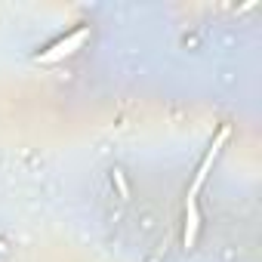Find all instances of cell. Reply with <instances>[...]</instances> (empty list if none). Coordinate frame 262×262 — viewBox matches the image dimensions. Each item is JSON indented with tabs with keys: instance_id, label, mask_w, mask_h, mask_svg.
Listing matches in <instances>:
<instances>
[{
	"instance_id": "6da1fadb",
	"label": "cell",
	"mask_w": 262,
	"mask_h": 262,
	"mask_svg": "<svg viewBox=\"0 0 262 262\" xmlns=\"http://www.w3.org/2000/svg\"><path fill=\"white\" fill-rule=\"evenodd\" d=\"M86 40H90V25H80V28L68 31L65 37L53 40L47 50H40V53L34 56V62H40V65H56V62H65L68 56H74L77 50H83V43H86Z\"/></svg>"
},
{
	"instance_id": "7a4b0ae2",
	"label": "cell",
	"mask_w": 262,
	"mask_h": 262,
	"mask_svg": "<svg viewBox=\"0 0 262 262\" xmlns=\"http://www.w3.org/2000/svg\"><path fill=\"white\" fill-rule=\"evenodd\" d=\"M228 133H231V129H228V126H222L219 133H216V139L210 142V148H207V155H204V161H201V167H198V173H194V179H191L188 194H194V198H198V188L207 182V176H210V170H213V164H216V158H219V151H222V145H225Z\"/></svg>"
},
{
	"instance_id": "3957f363",
	"label": "cell",
	"mask_w": 262,
	"mask_h": 262,
	"mask_svg": "<svg viewBox=\"0 0 262 262\" xmlns=\"http://www.w3.org/2000/svg\"><path fill=\"white\" fill-rule=\"evenodd\" d=\"M198 234H201V210H198L194 194H188L185 198V231H182V244L185 247H194L198 244Z\"/></svg>"
},
{
	"instance_id": "277c9868",
	"label": "cell",
	"mask_w": 262,
	"mask_h": 262,
	"mask_svg": "<svg viewBox=\"0 0 262 262\" xmlns=\"http://www.w3.org/2000/svg\"><path fill=\"white\" fill-rule=\"evenodd\" d=\"M111 179H114V185H117V194L126 201V198H129V185H126V176H123V170H117V167H114V170H111Z\"/></svg>"
},
{
	"instance_id": "5b68a950",
	"label": "cell",
	"mask_w": 262,
	"mask_h": 262,
	"mask_svg": "<svg viewBox=\"0 0 262 262\" xmlns=\"http://www.w3.org/2000/svg\"><path fill=\"white\" fill-rule=\"evenodd\" d=\"M0 253H7V244H4V241H0Z\"/></svg>"
}]
</instances>
